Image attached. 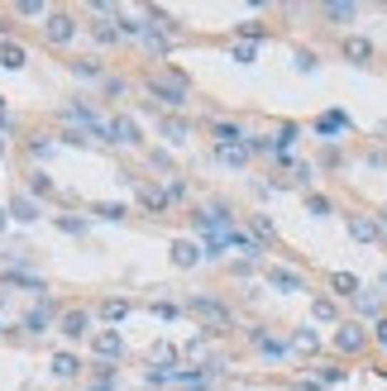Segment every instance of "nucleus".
Segmentation results:
<instances>
[{
    "label": "nucleus",
    "instance_id": "obj_44",
    "mask_svg": "<svg viewBox=\"0 0 387 391\" xmlns=\"http://www.w3.org/2000/svg\"><path fill=\"white\" fill-rule=\"evenodd\" d=\"M105 95H125V81H120V77H105Z\"/></svg>",
    "mask_w": 387,
    "mask_h": 391
},
{
    "label": "nucleus",
    "instance_id": "obj_41",
    "mask_svg": "<svg viewBox=\"0 0 387 391\" xmlns=\"http://www.w3.org/2000/svg\"><path fill=\"white\" fill-rule=\"evenodd\" d=\"M58 229H67V234H86V219H77V215H58Z\"/></svg>",
    "mask_w": 387,
    "mask_h": 391
},
{
    "label": "nucleus",
    "instance_id": "obj_26",
    "mask_svg": "<svg viewBox=\"0 0 387 391\" xmlns=\"http://www.w3.org/2000/svg\"><path fill=\"white\" fill-rule=\"evenodd\" d=\"M48 367H53V377H58V382H72V377L81 372V363L72 358V353H53V363H48Z\"/></svg>",
    "mask_w": 387,
    "mask_h": 391
},
{
    "label": "nucleus",
    "instance_id": "obj_32",
    "mask_svg": "<svg viewBox=\"0 0 387 391\" xmlns=\"http://www.w3.org/2000/svg\"><path fill=\"white\" fill-rule=\"evenodd\" d=\"M29 196H33V201H38V196H53V177L43 172V167H33V172H29Z\"/></svg>",
    "mask_w": 387,
    "mask_h": 391
},
{
    "label": "nucleus",
    "instance_id": "obj_37",
    "mask_svg": "<svg viewBox=\"0 0 387 391\" xmlns=\"http://www.w3.org/2000/svg\"><path fill=\"white\" fill-rule=\"evenodd\" d=\"M153 363H158V367H172V363H177V348L172 344H153Z\"/></svg>",
    "mask_w": 387,
    "mask_h": 391
},
{
    "label": "nucleus",
    "instance_id": "obj_47",
    "mask_svg": "<svg viewBox=\"0 0 387 391\" xmlns=\"http://www.w3.org/2000/svg\"><path fill=\"white\" fill-rule=\"evenodd\" d=\"M296 391H325L321 382H296Z\"/></svg>",
    "mask_w": 387,
    "mask_h": 391
},
{
    "label": "nucleus",
    "instance_id": "obj_31",
    "mask_svg": "<svg viewBox=\"0 0 387 391\" xmlns=\"http://www.w3.org/2000/svg\"><path fill=\"white\" fill-rule=\"evenodd\" d=\"M91 38H96V43H120V29H115V19H91Z\"/></svg>",
    "mask_w": 387,
    "mask_h": 391
},
{
    "label": "nucleus",
    "instance_id": "obj_18",
    "mask_svg": "<svg viewBox=\"0 0 387 391\" xmlns=\"http://www.w3.org/2000/svg\"><path fill=\"white\" fill-rule=\"evenodd\" d=\"M196 263H201V249H196L192 239H172V267L187 272V267H196Z\"/></svg>",
    "mask_w": 387,
    "mask_h": 391
},
{
    "label": "nucleus",
    "instance_id": "obj_4",
    "mask_svg": "<svg viewBox=\"0 0 387 391\" xmlns=\"http://www.w3.org/2000/svg\"><path fill=\"white\" fill-rule=\"evenodd\" d=\"M43 38H48L53 48H58V43H72V38H77V19L67 15V10H53V15H43Z\"/></svg>",
    "mask_w": 387,
    "mask_h": 391
},
{
    "label": "nucleus",
    "instance_id": "obj_20",
    "mask_svg": "<svg viewBox=\"0 0 387 391\" xmlns=\"http://www.w3.org/2000/svg\"><path fill=\"white\" fill-rule=\"evenodd\" d=\"M311 320H321V325H339V301L335 296H316V301H311Z\"/></svg>",
    "mask_w": 387,
    "mask_h": 391
},
{
    "label": "nucleus",
    "instance_id": "obj_5",
    "mask_svg": "<svg viewBox=\"0 0 387 391\" xmlns=\"http://www.w3.org/2000/svg\"><path fill=\"white\" fill-rule=\"evenodd\" d=\"M91 353H96V363H115L120 353H125V334H120V329H100V334H91Z\"/></svg>",
    "mask_w": 387,
    "mask_h": 391
},
{
    "label": "nucleus",
    "instance_id": "obj_35",
    "mask_svg": "<svg viewBox=\"0 0 387 391\" xmlns=\"http://www.w3.org/2000/svg\"><path fill=\"white\" fill-rule=\"evenodd\" d=\"M291 58H296V72H316V53H311V48H291Z\"/></svg>",
    "mask_w": 387,
    "mask_h": 391
},
{
    "label": "nucleus",
    "instance_id": "obj_28",
    "mask_svg": "<svg viewBox=\"0 0 387 391\" xmlns=\"http://www.w3.org/2000/svg\"><path fill=\"white\" fill-rule=\"evenodd\" d=\"M139 201H144L153 215H162V210H167V196H162V187H148V182H139Z\"/></svg>",
    "mask_w": 387,
    "mask_h": 391
},
{
    "label": "nucleus",
    "instance_id": "obj_17",
    "mask_svg": "<svg viewBox=\"0 0 387 391\" xmlns=\"http://www.w3.org/2000/svg\"><path fill=\"white\" fill-rule=\"evenodd\" d=\"M321 19L325 24H349V19H358V5H349V0H330V5H321Z\"/></svg>",
    "mask_w": 387,
    "mask_h": 391
},
{
    "label": "nucleus",
    "instance_id": "obj_9",
    "mask_svg": "<svg viewBox=\"0 0 387 391\" xmlns=\"http://www.w3.org/2000/svg\"><path fill=\"white\" fill-rule=\"evenodd\" d=\"M58 329H63L67 339H86V334H91V311H81V306H72V311H63V320H58Z\"/></svg>",
    "mask_w": 387,
    "mask_h": 391
},
{
    "label": "nucleus",
    "instance_id": "obj_2",
    "mask_svg": "<svg viewBox=\"0 0 387 391\" xmlns=\"http://www.w3.org/2000/svg\"><path fill=\"white\" fill-rule=\"evenodd\" d=\"M182 311H192L196 320H201V329L206 334H225V329H234V315H229L225 301H210V296H192Z\"/></svg>",
    "mask_w": 387,
    "mask_h": 391
},
{
    "label": "nucleus",
    "instance_id": "obj_33",
    "mask_svg": "<svg viewBox=\"0 0 387 391\" xmlns=\"http://www.w3.org/2000/svg\"><path fill=\"white\" fill-rule=\"evenodd\" d=\"M100 315H105V320H125V315H129V301H120V296L100 301Z\"/></svg>",
    "mask_w": 387,
    "mask_h": 391
},
{
    "label": "nucleus",
    "instance_id": "obj_10",
    "mask_svg": "<svg viewBox=\"0 0 387 391\" xmlns=\"http://www.w3.org/2000/svg\"><path fill=\"white\" fill-rule=\"evenodd\" d=\"M344 229L354 244H378V219L373 215H344Z\"/></svg>",
    "mask_w": 387,
    "mask_h": 391
},
{
    "label": "nucleus",
    "instance_id": "obj_51",
    "mask_svg": "<svg viewBox=\"0 0 387 391\" xmlns=\"http://www.w3.org/2000/svg\"><path fill=\"white\" fill-rule=\"evenodd\" d=\"M383 282H387V272H383Z\"/></svg>",
    "mask_w": 387,
    "mask_h": 391
},
{
    "label": "nucleus",
    "instance_id": "obj_3",
    "mask_svg": "<svg viewBox=\"0 0 387 391\" xmlns=\"http://www.w3.org/2000/svg\"><path fill=\"white\" fill-rule=\"evenodd\" d=\"M330 344H335V353H344V358H358V353L368 348V329L358 325V320H339L335 334H330Z\"/></svg>",
    "mask_w": 387,
    "mask_h": 391
},
{
    "label": "nucleus",
    "instance_id": "obj_19",
    "mask_svg": "<svg viewBox=\"0 0 387 391\" xmlns=\"http://www.w3.org/2000/svg\"><path fill=\"white\" fill-rule=\"evenodd\" d=\"M162 139H167V143H177V148H182V143H187V139H192V120H177V115H167V120H162Z\"/></svg>",
    "mask_w": 387,
    "mask_h": 391
},
{
    "label": "nucleus",
    "instance_id": "obj_39",
    "mask_svg": "<svg viewBox=\"0 0 387 391\" xmlns=\"http://www.w3.org/2000/svg\"><path fill=\"white\" fill-rule=\"evenodd\" d=\"M229 53H234V63H258V43H234Z\"/></svg>",
    "mask_w": 387,
    "mask_h": 391
},
{
    "label": "nucleus",
    "instance_id": "obj_22",
    "mask_svg": "<svg viewBox=\"0 0 387 391\" xmlns=\"http://www.w3.org/2000/svg\"><path fill=\"white\" fill-rule=\"evenodd\" d=\"M24 63H29V53H24V43H15V38H5V43H0V67H10V72H19Z\"/></svg>",
    "mask_w": 387,
    "mask_h": 391
},
{
    "label": "nucleus",
    "instance_id": "obj_49",
    "mask_svg": "<svg viewBox=\"0 0 387 391\" xmlns=\"http://www.w3.org/2000/svg\"><path fill=\"white\" fill-rule=\"evenodd\" d=\"M5 219H10V215H5V205H0V234H5Z\"/></svg>",
    "mask_w": 387,
    "mask_h": 391
},
{
    "label": "nucleus",
    "instance_id": "obj_34",
    "mask_svg": "<svg viewBox=\"0 0 387 391\" xmlns=\"http://www.w3.org/2000/svg\"><path fill=\"white\" fill-rule=\"evenodd\" d=\"M306 210H311V215H335L330 196H321V191H311V196H306Z\"/></svg>",
    "mask_w": 387,
    "mask_h": 391
},
{
    "label": "nucleus",
    "instance_id": "obj_11",
    "mask_svg": "<svg viewBox=\"0 0 387 391\" xmlns=\"http://www.w3.org/2000/svg\"><path fill=\"white\" fill-rule=\"evenodd\" d=\"M316 134H325V143L339 139V134H349V115H344V110H325V115H316Z\"/></svg>",
    "mask_w": 387,
    "mask_h": 391
},
{
    "label": "nucleus",
    "instance_id": "obj_24",
    "mask_svg": "<svg viewBox=\"0 0 387 391\" xmlns=\"http://www.w3.org/2000/svg\"><path fill=\"white\" fill-rule=\"evenodd\" d=\"M330 291H339V296H349V301H354L358 291H363V282H358L354 272H330Z\"/></svg>",
    "mask_w": 387,
    "mask_h": 391
},
{
    "label": "nucleus",
    "instance_id": "obj_12",
    "mask_svg": "<svg viewBox=\"0 0 387 391\" xmlns=\"http://www.w3.org/2000/svg\"><path fill=\"white\" fill-rule=\"evenodd\" d=\"M291 353H301V358H311V353H321V329H296V334H291L287 339V358Z\"/></svg>",
    "mask_w": 387,
    "mask_h": 391
},
{
    "label": "nucleus",
    "instance_id": "obj_29",
    "mask_svg": "<svg viewBox=\"0 0 387 391\" xmlns=\"http://www.w3.org/2000/svg\"><path fill=\"white\" fill-rule=\"evenodd\" d=\"M72 77H81V81H105V72H100L96 58H77V63H72Z\"/></svg>",
    "mask_w": 387,
    "mask_h": 391
},
{
    "label": "nucleus",
    "instance_id": "obj_8",
    "mask_svg": "<svg viewBox=\"0 0 387 391\" xmlns=\"http://www.w3.org/2000/svg\"><path fill=\"white\" fill-rule=\"evenodd\" d=\"M110 143L139 148V143H144V129H139V120H129V115H115V120H110Z\"/></svg>",
    "mask_w": 387,
    "mask_h": 391
},
{
    "label": "nucleus",
    "instance_id": "obj_45",
    "mask_svg": "<svg viewBox=\"0 0 387 391\" xmlns=\"http://www.w3.org/2000/svg\"><path fill=\"white\" fill-rule=\"evenodd\" d=\"M373 339H378V344L387 348V315H383V320H378V325H373Z\"/></svg>",
    "mask_w": 387,
    "mask_h": 391
},
{
    "label": "nucleus",
    "instance_id": "obj_14",
    "mask_svg": "<svg viewBox=\"0 0 387 391\" xmlns=\"http://www.w3.org/2000/svg\"><path fill=\"white\" fill-rule=\"evenodd\" d=\"M210 157H215L220 167H234V172H244V167H249V148H244V143H225V148H210Z\"/></svg>",
    "mask_w": 387,
    "mask_h": 391
},
{
    "label": "nucleus",
    "instance_id": "obj_1",
    "mask_svg": "<svg viewBox=\"0 0 387 391\" xmlns=\"http://www.w3.org/2000/svg\"><path fill=\"white\" fill-rule=\"evenodd\" d=\"M144 86H148V95H153L158 105H167V110H182L187 100H192V81L182 77V72H153Z\"/></svg>",
    "mask_w": 387,
    "mask_h": 391
},
{
    "label": "nucleus",
    "instance_id": "obj_21",
    "mask_svg": "<svg viewBox=\"0 0 387 391\" xmlns=\"http://www.w3.org/2000/svg\"><path fill=\"white\" fill-rule=\"evenodd\" d=\"M139 38H144L148 53H167V48H172V33L162 29V24H144V33H139Z\"/></svg>",
    "mask_w": 387,
    "mask_h": 391
},
{
    "label": "nucleus",
    "instance_id": "obj_23",
    "mask_svg": "<svg viewBox=\"0 0 387 391\" xmlns=\"http://www.w3.org/2000/svg\"><path fill=\"white\" fill-rule=\"evenodd\" d=\"M48 325H53V301H43V306H33V311L24 315V329H29V334H43Z\"/></svg>",
    "mask_w": 387,
    "mask_h": 391
},
{
    "label": "nucleus",
    "instance_id": "obj_46",
    "mask_svg": "<svg viewBox=\"0 0 387 391\" xmlns=\"http://www.w3.org/2000/svg\"><path fill=\"white\" fill-rule=\"evenodd\" d=\"M378 244H387V210L378 215Z\"/></svg>",
    "mask_w": 387,
    "mask_h": 391
},
{
    "label": "nucleus",
    "instance_id": "obj_43",
    "mask_svg": "<svg viewBox=\"0 0 387 391\" xmlns=\"http://www.w3.org/2000/svg\"><path fill=\"white\" fill-rule=\"evenodd\" d=\"M339 162H344V153H339L335 143H325L321 148V167H339Z\"/></svg>",
    "mask_w": 387,
    "mask_h": 391
},
{
    "label": "nucleus",
    "instance_id": "obj_13",
    "mask_svg": "<svg viewBox=\"0 0 387 391\" xmlns=\"http://www.w3.org/2000/svg\"><path fill=\"white\" fill-rule=\"evenodd\" d=\"M244 229H249V244H258V249H268V244H277V229H273V219L268 215H249V224H244Z\"/></svg>",
    "mask_w": 387,
    "mask_h": 391
},
{
    "label": "nucleus",
    "instance_id": "obj_6",
    "mask_svg": "<svg viewBox=\"0 0 387 391\" xmlns=\"http://www.w3.org/2000/svg\"><path fill=\"white\" fill-rule=\"evenodd\" d=\"M268 286L282 291V296H296V291H306V272H296V267H268Z\"/></svg>",
    "mask_w": 387,
    "mask_h": 391
},
{
    "label": "nucleus",
    "instance_id": "obj_38",
    "mask_svg": "<svg viewBox=\"0 0 387 391\" xmlns=\"http://www.w3.org/2000/svg\"><path fill=\"white\" fill-rule=\"evenodd\" d=\"M263 24H258V19H249V24H239V43H258V38H263Z\"/></svg>",
    "mask_w": 387,
    "mask_h": 391
},
{
    "label": "nucleus",
    "instance_id": "obj_16",
    "mask_svg": "<svg viewBox=\"0 0 387 391\" xmlns=\"http://www.w3.org/2000/svg\"><path fill=\"white\" fill-rule=\"evenodd\" d=\"M5 215H10V219H19V224H33V219H38V201L19 191V196H10V205H5Z\"/></svg>",
    "mask_w": 387,
    "mask_h": 391
},
{
    "label": "nucleus",
    "instance_id": "obj_48",
    "mask_svg": "<svg viewBox=\"0 0 387 391\" xmlns=\"http://www.w3.org/2000/svg\"><path fill=\"white\" fill-rule=\"evenodd\" d=\"M115 387V382H96V387H86V391H110Z\"/></svg>",
    "mask_w": 387,
    "mask_h": 391
},
{
    "label": "nucleus",
    "instance_id": "obj_50",
    "mask_svg": "<svg viewBox=\"0 0 387 391\" xmlns=\"http://www.w3.org/2000/svg\"><path fill=\"white\" fill-rule=\"evenodd\" d=\"M0 157H5V139H0Z\"/></svg>",
    "mask_w": 387,
    "mask_h": 391
},
{
    "label": "nucleus",
    "instance_id": "obj_30",
    "mask_svg": "<svg viewBox=\"0 0 387 391\" xmlns=\"http://www.w3.org/2000/svg\"><path fill=\"white\" fill-rule=\"evenodd\" d=\"M354 311L368 315V320H383V301L373 296V291H358V296H354Z\"/></svg>",
    "mask_w": 387,
    "mask_h": 391
},
{
    "label": "nucleus",
    "instance_id": "obj_36",
    "mask_svg": "<svg viewBox=\"0 0 387 391\" xmlns=\"http://www.w3.org/2000/svg\"><path fill=\"white\" fill-rule=\"evenodd\" d=\"M91 215H100V219H125L129 210H125V205H115V201H105V205H91Z\"/></svg>",
    "mask_w": 387,
    "mask_h": 391
},
{
    "label": "nucleus",
    "instance_id": "obj_25",
    "mask_svg": "<svg viewBox=\"0 0 387 391\" xmlns=\"http://www.w3.org/2000/svg\"><path fill=\"white\" fill-rule=\"evenodd\" d=\"M282 172H291V182H296V187L311 196V187H316V172H311V162H291V157H287V162H282Z\"/></svg>",
    "mask_w": 387,
    "mask_h": 391
},
{
    "label": "nucleus",
    "instance_id": "obj_15",
    "mask_svg": "<svg viewBox=\"0 0 387 391\" xmlns=\"http://www.w3.org/2000/svg\"><path fill=\"white\" fill-rule=\"evenodd\" d=\"M210 139H215V148L244 143V125H234V120H215V115H210Z\"/></svg>",
    "mask_w": 387,
    "mask_h": 391
},
{
    "label": "nucleus",
    "instance_id": "obj_40",
    "mask_svg": "<svg viewBox=\"0 0 387 391\" xmlns=\"http://www.w3.org/2000/svg\"><path fill=\"white\" fill-rule=\"evenodd\" d=\"M29 153L33 157H48L53 153V139H48V134H33V139H29Z\"/></svg>",
    "mask_w": 387,
    "mask_h": 391
},
{
    "label": "nucleus",
    "instance_id": "obj_42",
    "mask_svg": "<svg viewBox=\"0 0 387 391\" xmlns=\"http://www.w3.org/2000/svg\"><path fill=\"white\" fill-rule=\"evenodd\" d=\"M153 315H158V320H177L182 306H172V301H153Z\"/></svg>",
    "mask_w": 387,
    "mask_h": 391
},
{
    "label": "nucleus",
    "instance_id": "obj_7",
    "mask_svg": "<svg viewBox=\"0 0 387 391\" xmlns=\"http://www.w3.org/2000/svg\"><path fill=\"white\" fill-rule=\"evenodd\" d=\"M339 53H344L354 67H368L373 63V38H363V33H344V38H339Z\"/></svg>",
    "mask_w": 387,
    "mask_h": 391
},
{
    "label": "nucleus",
    "instance_id": "obj_27",
    "mask_svg": "<svg viewBox=\"0 0 387 391\" xmlns=\"http://www.w3.org/2000/svg\"><path fill=\"white\" fill-rule=\"evenodd\" d=\"M311 372H316L321 387H339V382H349V372H344L339 363H321V367H311Z\"/></svg>",
    "mask_w": 387,
    "mask_h": 391
}]
</instances>
